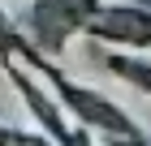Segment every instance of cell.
Wrapping results in <instances>:
<instances>
[{
  "label": "cell",
  "instance_id": "cell-6",
  "mask_svg": "<svg viewBox=\"0 0 151 146\" xmlns=\"http://www.w3.org/2000/svg\"><path fill=\"white\" fill-rule=\"evenodd\" d=\"M0 146H9V133H4V129H0Z\"/></svg>",
  "mask_w": 151,
  "mask_h": 146
},
{
  "label": "cell",
  "instance_id": "cell-1",
  "mask_svg": "<svg viewBox=\"0 0 151 146\" xmlns=\"http://www.w3.org/2000/svg\"><path fill=\"white\" fill-rule=\"evenodd\" d=\"M95 0H43L35 9V30L43 47H60V39L69 34V26H78L91 13Z\"/></svg>",
  "mask_w": 151,
  "mask_h": 146
},
{
  "label": "cell",
  "instance_id": "cell-3",
  "mask_svg": "<svg viewBox=\"0 0 151 146\" xmlns=\"http://www.w3.org/2000/svg\"><path fill=\"white\" fill-rule=\"evenodd\" d=\"M99 34H112V39H134V43H151V17L129 9H112L104 22H95Z\"/></svg>",
  "mask_w": 151,
  "mask_h": 146
},
{
  "label": "cell",
  "instance_id": "cell-5",
  "mask_svg": "<svg viewBox=\"0 0 151 146\" xmlns=\"http://www.w3.org/2000/svg\"><path fill=\"white\" fill-rule=\"evenodd\" d=\"M0 47H9V34H4V22H0Z\"/></svg>",
  "mask_w": 151,
  "mask_h": 146
},
{
  "label": "cell",
  "instance_id": "cell-2",
  "mask_svg": "<svg viewBox=\"0 0 151 146\" xmlns=\"http://www.w3.org/2000/svg\"><path fill=\"white\" fill-rule=\"evenodd\" d=\"M56 86H60V95H65V99L73 103V108H78L82 116H86V120H95L99 125V129H116V133H129V120L121 112H116L112 103H104V99H95V95H86V90H78V86H69V82H60L56 78Z\"/></svg>",
  "mask_w": 151,
  "mask_h": 146
},
{
  "label": "cell",
  "instance_id": "cell-4",
  "mask_svg": "<svg viewBox=\"0 0 151 146\" xmlns=\"http://www.w3.org/2000/svg\"><path fill=\"white\" fill-rule=\"evenodd\" d=\"M22 146H47V142H39V137H22Z\"/></svg>",
  "mask_w": 151,
  "mask_h": 146
},
{
  "label": "cell",
  "instance_id": "cell-7",
  "mask_svg": "<svg viewBox=\"0 0 151 146\" xmlns=\"http://www.w3.org/2000/svg\"><path fill=\"white\" fill-rule=\"evenodd\" d=\"M116 146H142V142H116Z\"/></svg>",
  "mask_w": 151,
  "mask_h": 146
}]
</instances>
